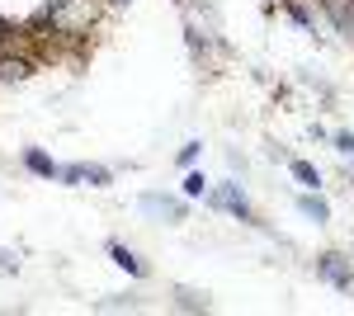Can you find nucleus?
Returning a JSON list of instances; mask_svg holds the SVG:
<instances>
[{
  "label": "nucleus",
  "mask_w": 354,
  "mask_h": 316,
  "mask_svg": "<svg viewBox=\"0 0 354 316\" xmlns=\"http://www.w3.org/2000/svg\"><path fill=\"white\" fill-rule=\"evenodd\" d=\"M293 180H298V185H307V189L322 185V175H317V165H312V160H293Z\"/></svg>",
  "instance_id": "7"
},
{
  "label": "nucleus",
  "mask_w": 354,
  "mask_h": 316,
  "mask_svg": "<svg viewBox=\"0 0 354 316\" xmlns=\"http://www.w3.org/2000/svg\"><path fill=\"white\" fill-rule=\"evenodd\" d=\"M62 180H71V185H81V180H85V165H62Z\"/></svg>",
  "instance_id": "11"
},
{
  "label": "nucleus",
  "mask_w": 354,
  "mask_h": 316,
  "mask_svg": "<svg viewBox=\"0 0 354 316\" xmlns=\"http://www.w3.org/2000/svg\"><path fill=\"white\" fill-rule=\"evenodd\" d=\"M85 180H90L95 189H104L109 185V170H104V165H85Z\"/></svg>",
  "instance_id": "9"
},
{
  "label": "nucleus",
  "mask_w": 354,
  "mask_h": 316,
  "mask_svg": "<svg viewBox=\"0 0 354 316\" xmlns=\"http://www.w3.org/2000/svg\"><path fill=\"white\" fill-rule=\"evenodd\" d=\"M109 255H113V264H123L128 274H142V269H147V264L137 260V255H133V250H128V245H109Z\"/></svg>",
  "instance_id": "6"
},
{
  "label": "nucleus",
  "mask_w": 354,
  "mask_h": 316,
  "mask_svg": "<svg viewBox=\"0 0 354 316\" xmlns=\"http://www.w3.org/2000/svg\"><path fill=\"white\" fill-rule=\"evenodd\" d=\"M203 185H208L203 175H189V180H185V194H189V198H198V194H203Z\"/></svg>",
  "instance_id": "10"
},
{
  "label": "nucleus",
  "mask_w": 354,
  "mask_h": 316,
  "mask_svg": "<svg viewBox=\"0 0 354 316\" xmlns=\"http://www.w3.org/2000/svg\"><path fill=\"white\" fill-rule=\"evenodd\" d=\"M24 165L33 175H43V180H62V165H57L48 151H24Z\"/></svg>",
  "instance_id": "3"
},
{
  "label": "nucleus",
  "mask_w": 354,
  "mask_h": 316,
  "mask_svg": "<svg viewBox=\"0 0 354 316\" xmlns=\"http://www.w3.org/2000/svg\"><path fill=\"white\" fill-rule=\"evenodd\" d=\"M335 147H340L345 156H354V132H340V137H335Z\"/></svg>",
  "instance_id": "13"
},
{
  "label": "nucleus",
  "mask_w": 354,
  "mask_h": 316,
  "mask_svg": "<svg viewBox=\"0 0 354 316\" xmlns=\"http://www.w3.org/2000/svg\"><path fill=\"white\" fill-rule=\"evenodd\" d=\"M298 208H302V217H312L317 227H322V222H330L326 198H317V194H302V198H298Z\"/></svg>",
  "instance_id": "5"
},
{
  "label": "nucleus",
  "mask_w": 354,
  "mask_h": 316,
  "mask_svg": "<svg viewBox=\"0 0 354 316\" xmlns=\"http://www.w3.org/2000/svg\"><path fill=\"white\" fill-rule=\"evenodd\" d=\"M19 260H15V250H0V274H15Z\"/></svg>",
  "instance_id": "12"
},
{
  "label": "nucleus",
  "mask_w": 354,
  "mask_h": 316,
  "mask_svg": "<svg viewBox=\"0 0 354 316\" xmlns=\"http://www.w3.org/2000/svg\"><path fill=\"white\" fill-rule=\"evenodd\" d=\"M213 203H218V208H227L232 217H241V222H250V203H245V194H241L236 185H222L218 194H213Z\"/></svg>",
  "instance_id": "2"
},
{
  "label": "nucleus",
  "mask_w": 354,
  "mask_h": 316,
  "mask_svg": "<svg viewBox=\"0 0 354 316\" xmlns=\"http://www.w3.org/2000/svg\"><path fill=\"white\" fill-rule=\"evenodd\" d=\"M142 208L161 212V217H185V203H175V198H165V194H142Z\"/></svg>",
  "instance_id": "4"
},
{
  "label": "nucleus",
  "mask_w": 354,
  "mask_h": 316,
  "mask_svg": "<svg viewBox=\"0 0 354 316\" xmlns=\"http://www.w3.org/2000/svg\"><path fill=\"white\" fill-rule=\"evenodd\" d=\"M194 156H198V142H189V147H180V165H194Z\"/></svg>",
  "instance_id": "14"
},
{
  "label": "nucleus",
  "mask_w": 354,
  "mask_h": 316,
  "mask_svg": "<svg viewBox=\"0 0 354 316\" xmlns=\"http://www.w3.org/2000/svg\"><path fill=\"white\" fill-rule=\"evenodd\" d=\"M317 274H322V279H326L330 288H350V284H354L350 264L340 260V255H322V260H317Z\"/></svg>",
  "instance_id": "1"
},
{
  "label": "nucleus",
  "mask_w": 354,
  "mask_h": 316,
  "mask_svg": "<svg viewBox=\"0 0 354 316\" xmlns=\"http://www.w3.org/2000/svg\"><path fill=\"white\" fill-rule=\"evenodd\" d=\"M180 307H185V312H198V307H208V297H198V292L180 288Z\"/></svg>",
  "instance_id": "8"
}]
</instances>
